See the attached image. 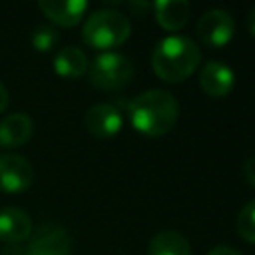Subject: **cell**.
Wrapping results in <instances>:
<instances>
[{
	"instance_id": "obj_1",
	"label": "cell",
	"mask_w": 255,
	"mask_h": 255,
	"mask_svg": "<svg viewBox=\"0 0 255 255\" xmlns=\"http://www.w3.org/2000/svg\"><path fill=\"white\" fill-rule=\"evenodd\" d=\"M128 118L137 133L159 137L175 128L179 104L165 90H147L128 104Z\"/></svg>"
},
{
	"instance_id": "obj_2",
	"label": "cell",
	"mask_w": 255,
	"mask_h": 255,
	"mask_svg": "<svg viewBox=\"0 0 255 255\" xmlns=\"http://www.w3.org/2000/svg\"><path fill=\"white\" fill-rule=\"evenodd\" d=\"M201 62V48L183 34L161 38L151 54V68L163 82L175 84L189 78Z\"/></svg>"
},
{
	"instance_id": "obj_3",
	"label": "cell",
	"mask_w": 255,
	"mask_h": 255,
	"mask_svg": "<svg viewBox=\"0 0 255 255\" xmlns=\"http://www.w3.org/2000/svg\"><path fill=\"white\" fill-rule=\"evenodd\" d=\"M131 34V24L128 16L120 10L104 8L96 10L82 26L84 42L100 52H114V48L122 46Z\"/></svg>"
},
{
	"instance_id": "obj_4",
	"label": "cell",
	"mask_w": 255,
	"mask_h": 255,
	"mask_svg": "<svg viewBox=\"0 0 255 255\" xmlns=\"http://www.w3.org/2000/svg\"><path fill=\"white\" fill-rule=\"evenodd\" d=\"M135 74L131 58L120 52H102L88 66V80L94 88L104 92H116L126 88Z\"/></svg>"
},
{
	"instance_id": "obj_5",
	"label": "cell",
	"mask_w": 255,
	"mask_h": 255,
	"mask_svg": "<svg viewBox=\"0 0 255 255\" xmlns=\"http://www.w3.org/2000/svg\"><path fill=\"white\" fill-rule=\"evenodd\" d=\"M195 32L199 36V40L207 46V48H223L233 40L235 34V20L227 10L221 8H211L207 12H203L197 20Z\"/></svg>"
},
{
	"instance_id": "obj_6",
	"label": "cell",
	"mask_w": 255,
	"mask_h": 255,
	"mask_svg": "<svg viewBox=\"0 0 255 255\" xmlns=\"http://www.w3.org/2000/svg\"><path fill=\"white\" fill-rule=\"evenodd\" d=\"M70 253H72V237L64 227L56 223H46L36 231H32L26 245V255H70Z\"/></svg>"
},
{
	"instance_id": "obj_7",
	"label": "cell",
	"mask_w": 255,
	"mask_h": 255,
	"mask_svg": "<svg viewBox=\"0 0 255 255\" xmlns=\"http://www.w3.org/2000/svg\"><path fill=\"white\" fill-rule=\"evenodd\" d=\"M34 181V167L18 153L0 155V191L16 195L26 191Z\"/></svg>"
},
{
	"instance_id": "obj_8",
	"label": "cell",
	"mask_w": 255,
	"mask_h": 255,
	"mask_svg": "<svg viewBox=\"0 0 255 255\" xmlns=\"http://www.w3.org/2000/svg\"><path fill=\"white\" fill-rule=\"evenodd\" d=\"M84 126L96 137H114L124 128V116L112 104H94L84 116Z\"/></svg>"
},
{
	"instance_id": "obj_9",
	"label": "cell",
	"mask_w": 255,
	"mask_h": 255,
	"mask_svg": "<svg viewBox=\"0 0 255 255\" xmlns=\"http://www.w3.org/2000/svg\"><path fill=\"white\" fill-rule=\"evenodd\" d=\"M199 86L209 98H225L235 88V72L225 62L211 60L199 72Z\"/></svg>"
},
{
	"instance_id": "obj_10",
	"label": "cell",
	"mask_w": 255,
	"mask_h": 255,
	"mask_svg": "<svg viewBox=\"0 0 255 255\" xmlns=\"http://www.w3.org/2000/svg\"><path fill=\"white\" fill-rule=\"evenodd\" d=\"M38 8L56 26L72 28L80 24L84 14L88 12V2L86 0H40Z\"/></svg>"
},
{
	"instance_id": "obj_11",
	"label": "cell",
	"mask_w": 255,
	"mask_h": 255,
	"mask_svg": "<svg viewBox=\"0 0 255 255\" xmlns=\"http://www.w3.org/2000/svg\"><path fill=\"white\" fill-rule=\"evenodd\" d=\"M32 235L30 215L14 205L0 207V241L4 243H22Z\"/></svg>"
},
{
	"instance_id": "obj_12",
	"label": "cell",
	"mask_w": 255,
	"mask_h": 255,
	"mask_svg": "<svg viewBox=\"0 0 255 255\" xmlns=\"http://www.w3.org/2000/svg\"><path fill=\"white\" fill-rule=\"evenodd\" d=\"M34 133V122L28 114L16 112L8 114L0 122V147L4 149H16L28 143V139Z\"/></svg>"
},
{
	"instance_id": "obj_13",
	"label": "cell",
	"mask_w": 255,
	"mask_h": 255,
	"mask_svg": "<svg viewBox=\"0 0 255 255\" xmlns=\"http://www.w3.org/2000/svg\"><path fill=\"white\" fill-rule=\"evenodd\" d=\"M151 10L155 22L167 32L181 30L191 14V6L185 0H157L151 4Z\"/></svg>"
},
{
	"instance_id": "obj_14",
	"label": "cell",
	"mask_w": 255,
	"mask_h": 255,
	"mask_svg": "<svg viewBox=\"0 0 255 255\" xmlns=\"http://www.w3.org/2000/svg\"><path fill=\"white\" fill-rule=\"evenodd\" d=\"M88 66H90L88 56L78 46L60 48L54 56V72L66 80H76V78L84 76L88 72Z\"/></svg>"
},
{
	"instance_id": "obj_15",
	"label": "cell",
	"mask_w": 255,
	"mask_h": 255,
	"mask_svg": "<svg viewBox=\"0 0 255 255\" xmlns=\"http://www.w3.org/2000/svg\"><path fill=\"white\" fill-rule=\"evenodd\" d=\"M147 255H191V245L179 231L165 229L149 239Z\"/></svg>"
},
{
	"instance_id": "obj_16",
	"label": "cell",
	"mask_w": 255,
	"mask_h": 255,
	"mask_svg": "<svg viewBox=\"0 0 255 255\" xmlns=\"http://www.w3.org/2000/svg\"><path fill=\"white\" fill-rule=\"evenodd\" d=\"M237 235L247 243H255V199L247 201L237 213Z\"/></svg>"
},
{
	"instance_id": "obj_17",
	"label": "cell",
	"mask_w": 255,
	"mask_h": 255,
	"mask_svg": "<svg viewBox=\"0 0 255 255\" xmlns=\"http://www.w3.org/2000/svg\"><path fill=\"white\" fill-rule=\"evenodd\" d=\"M30 40H32V46H34L36 52H50V50L58 44L60 36H58V32H56V28L44 24V26H36V28H34Z\"/></svg>"
},
{
	"instance_id": "obj_18",
	"label": "cell",
	"mask_w": 255,
	"mask_h": 255,
	"mask_svg": "<svg viewBox=\"0 0 255 255\" xmlns=\"http://www.w3.org/2000/svg\"><path fill=\"white\" fill-rule=\"evenodd\" d=\"M241 173H243L245 181L255 189V155H249V157L241 163Z\"/></svg>"
},
{
	"instance_id": "obj_19",
	"label": "cell",
	"mask_w": 255,
	"mask_h": 255,
	"mask_svg": "<svg viewBox=\"0 0 255 255\" xmlns=\"http://www.w3.org/2000/svg\"><path fill=\"white\" fill-rule=\"evenodd\" d=\"M207 255H243V253L235 247H229V245H215L207 251Z\"/></svg>"
},
{
	"instance_id": "obj_20",
	"label": "cell",
	"mask_w": 255,
	"mask_h": 255,
	"mask_svg": "<svg viewBox=\"0 0 255 255\" xmlns=\"http://www.w3.org/2000/svg\"><path fill=\"white\" fill-rule=\"evenodd\" d=\"M245 26H247V32L255 38V6L247 12V18H245Z\"/></svg>"
},
{
	"instance_id": "obj_21",
	"label": "cell",
	"mask_w": 255,
	"mask_h": 255,
	"mask_svg": "<svg viewBox=\"0 0 255 255\" xmlns=\"http://www.w3.org/2000/svg\"><path fill=\"white\" fill-rule=\"evenodd\" d=\"M8 102H10V94H8V90H6V86L0 82V114L8 108Z\"/></svg>"
},
{
	"instance_id": "obj_22",
	"label": "cell",
	"mask_w": 255,
	"mask_h": 255,
	"mask_svg": "<svg viewBox=\"0 0 255 255\" xmlns=\"http://www.w3.org/2000/svg\"><path fill=\"white\" fill-rule=\"evenodd\" d=\"M151 8V4H147V2H131L129 4V10H133L135 12V16H139V12H145V10H149Z\"/></svg>"
}]
</instances>
